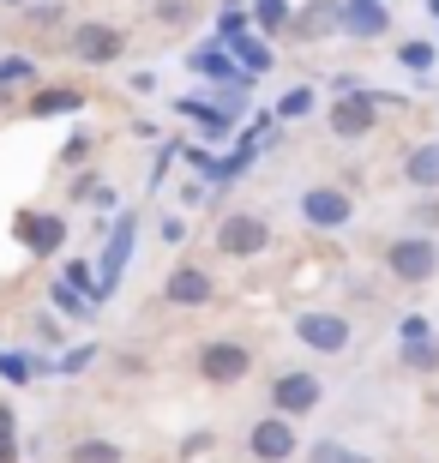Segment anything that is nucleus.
I'll return each mask as SVG.
<instances>
[{
  "mask_svg": "<svg viewBox=\"0 0 439 463\" xmlns=\"http://www.w3.org/2000/svg\"><path fill=\"white\" fill-rule=\"evenodd\" d=\"M391 271L404 277V283H427V277L439 271V247L427 235H409V241H397L391 247Z\"/></svg>",
  "mask_w": 439,
  "mask_h": 463,
  "instance_id": "obj_1",
  "label": "nucleus"
},
{
  "mask_svg": "<svg viewBox=\"0 0 439 463\" xmlns=\"http://www.w3.org/2000/svg\"><path fill=\"white\" fill-rule=\"evenodd\" d=\"M295 337H301L307 349H320V355H343L349 326H343L338 313H301V319H295Z\"/></svg>",
  "mask_w": 439,
  "mask_h": 463,
  "instance_id": "obj_2",
  "label": "nucleus"
},
{
  "mask_svg": "<svg viewBox=\"0 0 439 463\" xmlns=\"http://www.w3.org/2000/svg\"><path fill=\"white\" fill-rule=\"evenodd\" d=\"M265 241H271L265 217H229V223L217 229V253H229V259H253Z\"/></svg>",
  "mask_w": 439,
  "mask_h": 463,
  "instance_id": "obj_3",
  "label": "nucleus"
},
{
  "mask_svg": "<svg viewBox=\"0 0 439 463\" xmlns=\"http://www.w3.org/2000/svg\"><path fill=\"white\" fill-rule=\"evenodd\" d=\"M72 54H79L85 67H109L120 54V31L115 24H79V31H72Z\"/></svg>",
  "mask_w": 439,
  "mask_h": 463,
  "instance_id": "obj_4",
  "label": "nucleus"
},
{
  "mask_svg": "<svg viewBox=\"0 0 439 463\" xmlns=\"http://www.w3.org/2000/svg\"><path fill=\"white\" fill-rule=\"evenodd\" d=\"M301 217H307V223H320V229H343L355 217V205L343 199L338 187H313V193H301Z\"/></svg>",
  "mask_w": 439,
  "mask_h": 463,
  "instance_id": "obj_5",
  "label": "nucleus"
},
{
  "mask_svg": "<svg viewBox=\"0 0 439 463\" xmlns=\"http://www.w3.org/2000/svg\"><path fill=\"white\" fill-rule=\"evenodd\" d=\"M271 397H277V415H307L325 392H320V379H313V373H283L277 385H271Z\"/></svg>",
  "mask_w": 439,
  "mask_h": 463,
  "instance_id": "obj_6",
  "label": "nucleus"
},
{
  "mask_svg": "<svg viewBox=\"0 0 439 463\" xmlns=\"http://www.w3.org/2000/svg\"><path fill=\"white\" fill-rule=\"evenodd\" d=\"M199 367H205V379H211V385H235V379L253 367V355H247L241 344H211L199 355Z\"/></svg>",
  "mask_w": 439,
  "mask_h": 463,
  "instance_id": "obj_7",
  "label": "nucleus"
},
{
  "mask_svg": "<svg viewBox=\"0 0 439 463\" xmlns=\"http://www.w3.org/2000/svg\"><path fill=\"white\" fill-rule=\"evenodd\" d=\"M127 259H133V217H120V223H115V235H109V247H102V277H97V283H102V295H109V289L120 283Z\"/></svg>",
  "mask_w": 439,
  "mask_h": 463,
  "instance_id": "obj_8",
  "label": "nucleus"
},
{
  "mask_svg": "<svg viewBox=\"0 0 439 463\" xmlns=\"http://www.w3.org/2000/svg\"><path fill=\"white\" fill-rule=\"evenodd\" d=\"M289 451H295V433H289V421H283V415H271V421H259V428H253V458L283 463Z\"/></svg>",
  "mask_w": 439,
  "mask_h": 463,
  "instance_id": "obj_9",
  "label": "nucleus"
},
{
  "mask_svg": "<svg viewBox=\"0 0 439 463\" xmlns=\"http://www.w3.org/2000/svg\"><path fill=\"white\" fill-rule=\"evenodd\" d=\"M175 301V307H205V301H211V277L205 271H193V265H181V271L169 277V289H163Z\"/></svg>",
  "mask_w": 439,
  "mask_h": 463,
  "instance_id": "obj_10",
  "label": "nucleus"
},
{
  "mask_svg": "<svg viewBox=\"0 0 439 463\" xmlns=\"http://www.w3.org/2000/svg\"><path fill=\"white\" fill-rule=\"evenodd\" d=\"M367 127H373L367 97H361V90H349V97L331 109V133H338V138H355V133H367Z\"/></svg>",
  "mask_w": 439,
  "mask_h": 463,
  "instance_id": "obj_11",
  "label": "nucleus"
},
{
  "mask_svg": "<svg viewBox=\"0 0 439 463\" xmlns=\"http://www.w3.org/2000/svg\"><path fill=\"white\" fill-rule=\"evenodd\" d=\"M338 24H343L349 36H379L391 18H386V6H379V0H349V13H343Z\"/></svg>",
  "mask_w": 439,
  "mask_h": 463,
  "instance_id": "obj_12",
  "label": "nucleus"
},
{
  "mask_svg": "<svg viewBox=\"0 0 439 463\" xmlns=\"http://www.w3.org/2000/svg\"><path fill=\"white\" fill-rule=\"evenodd\" d=\"M18 235L31 241V253H54L67 241V223L61 217H18Z\"/></svg>",
  "mask_w": 439,
  "mask_h": 463,
  "instance_id": "obj_13",
  "label": "nucleus"
},
{
  "mask_svg": "<svg viewBox=\"0 0 439 463\" xmlns=\"http://www.w3.org/2000/svg\"><path fill=\"white\" fill-rule=\"evenodd\" d=\"M223 43H229V49L241 54V67H247V72H271V67H277V54H271L265 43H253V36H247V24L223 31Z\"/></svg>",
  "mask_w": 439,
  "mask_h": 463,
  "instance_id": "obj_14",
  "label": "nucleus"
},
{
  "mask_svg": "<svg viewBox=\"0 0 439 463\" xmlns=\"http://www.w3.org/2000/svg\"><path fill=\"white\" fill-rule=\"evenodd\" d=\"M186 67H193V72H205V79H217V85H241V72L229 67V54H223L217 43H199V49H193V61H186Z\"/></svg>",
  "mask_w": 439,
  "mask_h": 463,
  "instance_id": "obj_15",
  "label": "nucleus"
},
{
  "mask_svg": "<svg viewBox=\"0 0 439 463\" xmlns=\"http://www.w3.org/2000/svg\"><path fill=\"white\" fill-rule=\"evenodd\" d=\"M404 181H409V187H439V145H422V151H409Z\"/></svg>",
  "mask_w": 439,
  "mask_h": 463,
  "instance_id": "obj_16",
  "label": "nucleus"
},
{
  "mask_svg": "<svg viewBox=\"0 0 439 463\" xmlns=\"http://www.w3.org/2000/svg\"><path fill=\"white\" fill-rule=\"evenodd\" d=\"M72 109H85V97H79V90H36L31 115H72Z\"/></svg>",
  "mask_w": 439,
  "mask_h": 463,
  "instance_id": "obj_17",
  "label": "nucleus"
},
{
  "mask_svg": "<svg viewBox=\"0 0 439 463\" xmlns=\"http://www.w3.org/2000/svg\"><path fill=\"white\" fill-rule=\"evenodd\" d=\"M49 301H54V307H61V313H67V319H85V313H91V301H85V295H79V289H72L67 277H61V283H54V289H49Z\"/></svg>",
  "mask_w": 439,
  "mask_h": 463,
  "instance_id": "obj_18",
  "label": "nucleus"
},
{
  "mask_svg": "<svg viewBox=\"0 0 439 463\" xmlns=\"http://www.w3.org/2000/svg\"><path fill=\"white\" fill-rule=\"evenodd\" d=\"M31 72H36L31 54H0V90H6V85H24Z\"/></svg>",
  "mask_w": 439,
  "mask_h": 463,
  "instance_id": "obj_19",
  "label": "nucleus"
},
{
  "mask_svg": "<svg viewBox=\"0 0 439 463\" xmlns=\"http://www.w3.org/2000/svg\"><path fill=\"white\" fill-rule=\"evenodd\" d=\"M404 361L415 367V373H434V367H439V344H427V337H415V344L404 349Z\"/></svg>",
  "mask_w": 439,
  "mask_h": 463,
  "instance_id": "obj_20",
  "label": "nucleus"
},
{
  "mask_svg": "<svg viewBox=\"0 0 439 463\" xmlns=\"http://www.w3.org/2000/svg\"><path fill=\"white\" fill-rule=\"evenodd\" d=\"M72 463H120V451L109 439H85V446H72Z\"/></svg>",
  "mask_w": 439,
  "mask_h": 463,
  "instance_id": "obj_21",
  "label": "nucleus"
},
{
  "mask_svg": "<svg viewBox=\"0 0 439 463\" xmlns=\"http://www.w3.org/2000/svg\"><path fill=\"white\" fill-rule=\"evenodd\" d=\"M397 61H404L409 72H427V67H434V43H404V54H397Z\"/></svg>",
  "mask_w": 439,
  "mask_h": 463,
  "instance_id": "obj_22",
  "label": "nucleus"
},
{
  "mask_svg": "<svg viewBox=\"0 0 439 463\" xmlns=\"http://www.w3.org/2000/svg\"><path fill=\"white\" fill-rule=\"evenodd\" d=\"M36 367L24 355H6V349H0V379H13V385H24V379H31Z\"/></svg>",
  "mask_w": 439,
  "mask_h": 463,
  "instance_id": "obj_23",
  "label": "nucleus"
},
{
  "mask_svg": "<svg viewBox=\"0 0 439 463\" xmlns=\"http://www.w3.org/2000/svg\"><path fill=\"white\" fill-rule=\"evenodd\" d=\"M307 109H313V90H307V85H295V90L283 97V103H277V115H289V120H295V115H307Z\"/></svg>",
  "mask_w": 439,
  "mask_h": 463,
  "instance_id": "obj_24",
  "label": "nucleus"
},
{
  "mask_svg": "<svg viewBox=\"0 0 439 463\" xmlns=\"http://www.w3.org/2000/svg\"><path fill=\"white\" fill-rule=\"evenodd\" d=\"M259 24H265V31H283L289 6H283V0H259Z\"/></svg>",
  "mask_w": 439,
  "mask_h": 463,
  "instance_id": "obj_25",
  "label": "nucleus"
},
{
  "mask_svg": "<svg viewBox=\"0 0 439 463\" xmlns=\"http://www.w3.org/2000/svg\"><path fill=\"white\" fill-rule=\"evenodd\" d=\"M0 463H13V410L0 403Z\"/></svg>",
  "mask_w": 439,
  "mask_h": 463,
  "instance_id": "obj_26",
  "label": "nucleus"
},
{
  "mask_svg": "<svg viewBox=\"0 0 439 463\" xmlns=\"http://www.w3.org/2000/svg\"><path fill=\"white\" fill-rule=\"evenodd\" d=\"M91 355H97V349H72V355H67V361H61V373H79V367H85V361H91Z\"/></svg>",
  "mask_w": 439,
  "mask_h": 463,
  "instance_id": "obj_27",
  "label": "nucleus"
},
{
  "mask_svg": "<svg viewBox=\"0 0 439 463\" xmlns=\"http://www.w3.org/2000/svg\"><path fill=\"white\" fill-rule=\"evenodd\" d=\"M338 451H343L338 439H320V446H313V463H331V458H338Z\"/></svg>",
  "mask_w": 439,
  "mask_h": 463,
  "instance_id": "obj_28",
  "label": "nucleus"
},
{
  "mask_svg": "<svg viewBox=\"0 0 439 463\" xmlns=\"http://www.w3.org/2000/svg\"><path fill=\"white\" fill-rule=\"evenodd\" d=\"M415 217H422V223H439V199H427V205L415 211Z\"/></svg>",
  "mask_w": 439,
  "mask_h": 463,
  "instance_id": "obj_29",
  "label": "nucleus"
},
{
  "mask_svg": "<svg viewBox=\"0 0 439 463\" xmlns=\"http://www.w3.org/2000/svg\"><path fill=\"white\" fill-rule=\"evenodd\" d=\"M331 463H373V458H355V451H338V458H331Z\"/></svg>",
  "mask_w": 439,
  "mask_h": 463,
  "instance_id": "obj_30",
  "label": "nucleus"
},
{
  "mask_svg": "<svg viewBox=\"0 0 439 463\" xmlns=\"http://www.w3.org/2000/svg\"><path fill=\"white\" fill-rule=\"evenodd\" d=\"M6 6H24V0H6Z\"/></svg>",
  "mask_w": 439,
  "mask_h": 463,
  "instance_id": "obj_31",
  "label": "nucleus"
},
{
  "mask_svg": "<svg viewBox=\"0 0 439 463\" xmlns=\"http://www.w3.org/2000/svg\"><path fill=\"white\" fill-rule=\"evenodd\" d=\"M434 13H439V0H434Z\"/></svg>",
  "mask_w": 439,
  "mask_h": 463,
  "instance_id": "obj_32",
  "label": "nucleus"
}]
</instances>
